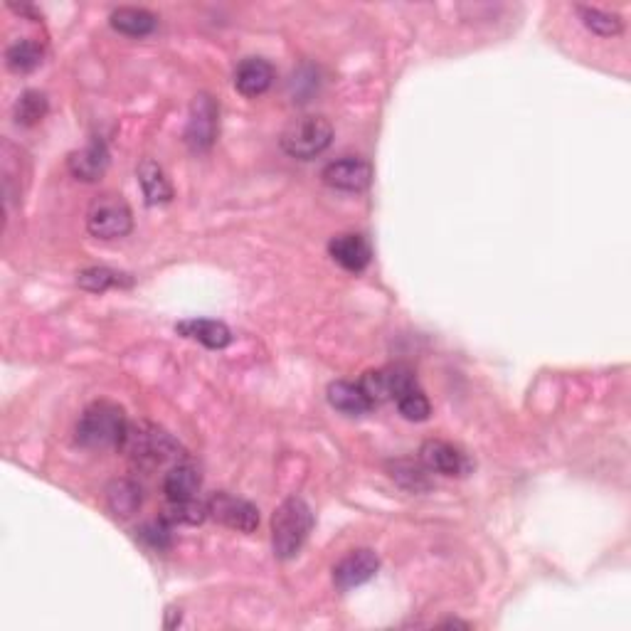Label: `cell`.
Here are the masks:
<instances>
[{
    "label": "cell",
    "mask_w": 631,
    "mask_h": 631,
    "mask_svg": "<svg viewBox=\"0 0 631 631\" xmlns=\"http://www.w3.org/2000/svg\"><path fill=\"white\" fill-rule=\"evenodd\" d=\"M67 168L74 178L84 180V183H94V180L102 178L109 168V151H106L104 141L94 139L82 151H74L67 158Z\"/></svg>",
    "instance_id": "14"
},
{
    "label": "cell",
    "mask_w": 631,
    "mask_h": 631,
    "mask_svg": "<svg viewBox=\"0 0 631 631\" xmlns=\"http://www.w3.org/2000/svg\"><path fill=\"white\" fill-rule=\"evenodd\" d=\"M106 498H109V506L116 516H131L141 506V489L131 481H114L106 489Z\"/></svg>",
    "instance_id": "24"
},
{
    "label": "cell",
    "mask_w": 631,
    "mask_h": 631,
    "mask_svg": "<svg viewBox=\"0 0 631 631\" xmlns=\"http://www.w3.org/2000/svg\"><path fill=\"white\" fill-rule=\"evenodd\" d=\"M328 254L333 262L341 269L351 274H360L368 269L370 259H373V249L363 235H338L333 237L328 245Z\"/></svg>",
    "instance_id": "12"
},
{
    "label": "cell",
    "mask_w": 631,
    "mask_h": 631,
    "mask_svg": "<svg viewBox=\"0 0 631 631\" xmlns=\"http://www.w3.org/2000/svg\"><path fill=\"white\" fill-rule=\"evenodd\" d=\"M331 141V121L318 114L299 116L281 131V148H284L286 156L299 158V161H311V158L321 156L331 146Z\"/></svg>",
    "instance_id": "4"
},
{
    "label": "cell",
    "mask_w": 631,
    "mask_h": 631,
    "mask_svg": "<svg viewBox=\"0 0 631 631\" xmlns=\"http://www.w3.org/2000/svg\"><path fill=\"white\" fill-rule=\"evenodd\" d=\"M178 333L203 343L205 348H212V351H222V348L232 343L230 328L222 321H212V318H190V321L178 323Z\"/></svg>",
    "instance_id": "15"
},
{
    "label": "cell",
    "mask_w": 631,
    "mask_h": 631,
    "mask_svg": "<svg viewBox=\"0 0 631 631\" xmlns=\"http://www.w3.org/2000/svg\"><path fill=\"white\" fill-rule=\"evenodd\" d=\"M392 479H397L402 486H405V489H412V491L427 489L429 486L427 479H424V471L420 469V466H412L410 461H397Z\"/></svg>",
    "instance_id": "28"
},
{
    "label": "cell",
    "mask_w": 631,
    "mask_h": 631,
    "mask_svg": "<svg viewBox=\"0 0 631 631\" xmlns=\"http://www.w3.org/2000/svg\"><path fill=\"white\" fill-rule=\"evenodd\" d=\"M314 528V513L304 498H286L272 516V548L279 560L299 555Z\"/></svg>",
    "instance_id": "3"
},
{
    "label": "cell",
    "mask_w": 631,
    "mask_h": 631,
    "mask_svg": "<svg viewBox=\"0 0 631 631\" xmlns=\"http://www.w3.org/2000/svg\"><path fill=\"white\" fill-rule=\"evenodd\" d=\"M139 538L143 540L146 545H151L153 550H166L168 545H171V523L168 521H153V523H146L139 530Z\"/></svg>",
    "instance_id": "27"
},
{
    "label": "cell",
    "mask_w": 631,
    "mask_h": 631,
    "mask_svg": "<svg viewBox=\"0 0 631 631\" xmlns=\"http://www.w3.org/2000/svg\"><path fill=\"white\" fill-rule=\"evenodd\" d=\"M323 183L333 190H343V193H360L373 180V166L363 158L346 156L341 161H333L323 168L321 173Z\"/></svg>",
    "instance_id": "8"
},
{
    "label": "cell",
    "mask_w": 631,
    "mask_h": 631,
    "mask_svg": "<svg viewBox=\"0 0 631 631\" xmlns=\"http://www.w3.org/2000/svg\"><path fill=\"white\" fill-rule=\"evenodd\" d=\"M139 183L148 205H166L173 200V185L156 161L146 158L139 166Z\"/></svg>",
    "instance_id": "18"
},
{
    "label": "cell",
    "mask_w": 631,
    "mask_h": 631,
    "mask_svg": "<svg viewBox=\"0 0 631 631\" xmlns=\"http://www.w3.org/2000/svg\"><path fill=\"white\" fill-rule=\"evenodd\" d=\"M420 459L427 469L437 471L442 476H466L471 471V461L454 444L442 442V439H429L422 444Z\"/></svg>",
    "instance_id": "11"
},
{
    "label": "cell",
    "mask_w": 631,
    "mask_h": 631,
    "mask_svg": "<svg viewBox=\"0 0 631 631\" xmlns=\"http://www.w3.org/2000/svg\"><path fill=\"white\" fill-rule=\"evenodd\" d=\"M126 422L124 410L114 402H92L87 410L82 412L77 422V442L87 449H114L121 447L126 437Z\"/></svg>",
    "instance_id": "2"
},
{
    "label": "cell",
    "mask_w": 631,
    "mask_h": 631,
    "mask_svg": "<svg viewBox=\"0 0 631 631\" xmlns=\"http://www.w3.org/2000/svg\"><path fill=\"white\" fill-rule=\"evenodd\" d=\"M109 23L116 33L129 37H146L156 30L158 18L146 8H116L109 15Z\"/></svg>",
    "instance_id": "19"
},
{
    "label": "cell",
    "mask_w": 631,
    "mask_h": 631,
    "mask_svg": "<svg viewBox=\"0 0 631 631\" xmlns=\"http://www.w3.org/2000/svg\"><path fill=\"white\" fill-rule=\"evenodd\" d=\"M217 136V106L208 94H200L190 109L188 131H185V141L193 151H208L215 143Z\"/></svg>",
    "instance_id": "10"
},
{
    "label": "cell",
    "mask_w": 631,
    "mask_h": 631,
    "mask_svg": "<svg viewBox=\"0 0 631 631\" xmlns=\"http://www.w3.org/2000/svg\"><path fill=\"white\" fill-rule=\"evenodd\" d=\"M360 387L368 395V400L375 405L387 400H397L405 390L417 385L415 373H412L407 365H390V368L380 370H368V373L360 378Z\"/></svg>",
    "instance_id": "6"
},
{
    "label": "cell",
    "mask_w": 631,
    "mask_h": 631,
    "mask_svg": "<svg viewBox=\"0 0 631 631\" xmlns=\"http://www.w3.org/2000/svg\"><path fill=\"white\" fill-rule=\"evenodd\" d=\"M200 484H203L200 471L190 461H178L163 479V493H166L168 501H185V498H195Z\"/></svg>",
    "instance_id": "16"
},
{
    "label": "cell",
    "mask_w": 631,
    "mask_h": 631,
    "mask_svg": "<svg viewBox=\"0 0 631 631\" xmlns=\"http://www.w3.org/2000/svg\"><path fill=\"white\" fill-rule=\"evenodd\" d=\"M380 570V558L368 548H360L348 553L341 562H336L333 567V582H336L338 590L348 592L353 587L365 585V582L373 580Z\"/></svg>",
    "instance_id": "9"
},
{
    "label": "cell",
    "mask_w": 631,
    "mask_h": 631,
    "mask_svg": "<svg viewBox=\"0 0 631 631\" xmlns=\"http://www.w3.org/2000/svg\"><path fill=\"white\" fill-rule=\"evenodd\" d=\"M134 227L129 203L116 193H104L92 200L87 210V230L97 240H121Z\"/></svg>",
    "instance_id": "5"
},
{
    "label": "cell",
    "mask_w": 631,
    "mask_h": 631,
    "mask_svg": "<svg viewBox=\"0 0 631 631\" xmlns=\"http://www.w3.org/2000/svg\"><path fill=\"white\" fill-rule=\"evenodd\" d=\"M328 402L331 407H336L343 415H365V412L373 410V402L368 400V395L363 392V387L355 383H346V380H338V383L328 385Z\"/></svg>",
    "instance_id": "17"
},
{
    "label": "cell",
    "mask_w": 631,
    "mask_h": 631,
    "mask_svg": "<svg viewBox=\"0 0 631 631\" xmlns=\"http://www.w3.org/2000/svg\"><path fill=\"white\" fill-rule=\"evenodd\" d=\"M119 449H124L126 456H129V459L134 461V466H139V469H156V466L171 464V461L178 464V456H183L180 454L183 449H180V444L171 437V434L158 429L156 424L146 422L129 424L126 437Z\"/></svg>",
    "instance_id": "1"
},
{
    "label": "cell",
    "mask_w": 631,
    "mask_h": 631,
    "mask_svg": "<svg viewBox=\"0 0 631 631\" xmlns=\"http://www.w3.org/2000/svg\"><path fill=\"white\" fill-rule=\"evenodd\" d=\"M577 15H580V20L585 23V28L592 30V33L599 37H614L624 30L622 18H619V15L607 13V10L577 5Z\"/></svg>",
    "instance_id": "23"
},
{
    "label": "cell",
    "mask_w": 631,
    "mask_h": 631,
    "mask_svg": "<svg viewBox=\"0 0 631 631\" xmlns=\"http://www.w3.org/2000/svg\"><path fill=\"white\" fill-rule=\"evenodd\" d=\"M274 84V67L262 57H247L235 70V89L242 97H262Z\"/></svg>",
    "instance_id": "13"
},
{
    "label": "cell",
    "mask_w": 631,
    "mask_h": 631,
    "mask_svg": "<svg viewBox=\"0 0 631 631\" xmlns=\"http://www.w3.org/2000/svg\"><path fill=\"white\" fill-rule=\"evenodd\" d=\"M42 57H45V50L40 47V42L18 40L5 52V65H8V70L18 74H28L42 65Z\"/></svg>",
    "instance_id": "20"
},
{
    "label": "cell",
    "mask_w": 631,
    "mask_h": 631,
    "mask_svg": "<svg viewBox=\"0 0 631 631\" xmlns=\"http://www.w3.org/2000/svg\"><path fill=\"white\" fill-rule=\"evenodd\" d=\"M395 405H397V410H400V415L410 422H424V420H429V415H432V405H429L427 395H424L420 385L402 392V395L395 400Z\"/></svg>",
    "instance_id": "26"
},
{
    "label": "cell",
    "mask_w": 631,
    "mask_h": 631,
    "mask_svg": "<svg viewBox=\"0 0 631 631\" xmlns=\"http://www.w3.org/2000/svg\"><path fill=\"white\" fill-rule=\"evenodd\" d=\"M15 121H18L20 126H35L40 124L42 119H45L47 114V97L42 92H35V89H30V92H25L23 97L15 102Z\"/></svg>",
    "instance_id": "25"
},
{
    "label": "cell",
    "mask_w": 631,
    "mask_h": 631,
    "mask_svg": "<svg viewBox=\"0 0 631 631\" xmlns=\"http://www.w3.org/2000/svg\"><path fill=\"white\" fill-rule=\"evenodd\" d=\"M77 284L82 286L84 291L102 294V291L111 289V286H131V279H129V274L114 272V269H109V267H92L77 274Z\"/></svg>",
    "instance_id": "21"
},
{
    "label": "cell",
    "mask_w": 631,
    "mask_h": 631,
    "mask_svg": "<svg viewBox=\"0 0 631 631\" xmlns=\"http://www.w3.org/2000/svg\"><path fill=\"white\" fill-rule=\"evenodd\" d=\"M208 516V503L185 498V501H168V508L163 511V521L183 523V526H200Z\"/></svg>",
    "instance_id": "22"
},
{
    "label": "cell",
    "mask_w": 631,
    "mask_h": 631,
    "mask_svg": "<svg viewBox=\"0 0 631 631\" xmlns=\"http://www.w3.org/2000/svg\"><path fill=\"white\" fill-rule=\"evenodd\" d=\"M208 516L212 518V521L222 523V526L240 530V533H254V530L259 528L257 506L245 501V498L230 496V493H225V491L210 496Z\"/></svg>",
    "instance_id": "7"
}]
</instances>
